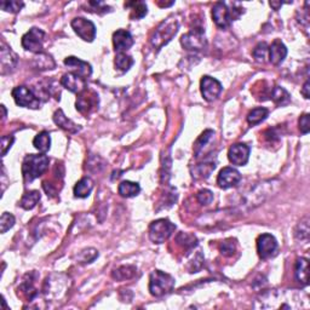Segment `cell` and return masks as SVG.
I'll list each match as a JSON object with an SVG mask.
<instances>
[{"instance_id":"1","label":"cell","mask_w":310,"mask_h":310,"mask_svg":"<svg viewBox=\"0 0 310 310\" xmlns=\"http://www.w3.org/2000/svg\"><path fill=\"white\" fill-rule=\"evenodd\" d=\"M280 181L273 180V181H265V182L258 183L248 191L241 199V208H246L249 211L251 208H254L259 206L262 202H264L269 196L273 195L279 189Z\"/></svg>"},{"instance_id":"2","label":"cell","mask_w":310,"mask_h":310,"mask_svg":"<svg viewBox=\"0 0 310 310\" xmlns=\"http://www.w3.org/2000/svg\"><path fill=\"white\" fill-rule=\"evenodd\" d=\"M49 158L45 154H31L24 158L22 163V175L26 182H33L40 177L49 167Z\"/></svg>"},{"instance_id":"3","label":"cell","mask_w":310,"mask_h":310,"mask_svg":"<svg viewBox=\"0 0 310 310\" xmlns=\"http://www.w3.org/2000/svg\"><path fill=\"white\" fill-rule=\"evenodd\" d=\"M178 21L176 18L169 17L165 21L161 22L159 24L158 28L155 29L154 34H153L152 39V45L154 46L156 50H160L164 45H166L167 43L171 42L172 38L177 34L178 32Z\"/></svg>"},{"instance_id":"4","label":"cell","mask_w":310,"mask_h":310,"mask_svg":"<svg viewBox=\"0 0 310 310\" xmlns=\"http://www.w3.org/2000/svg\"><path fill=\"white\" fill-rule=\"evenodd\" d=\"M175 287V279L161 270L152 271L149 276V291L154 297H163Z\"/></svg>"},{"instance_id":"5","label":"cell","mask_w":310,"mask_h":310,"mask_svg":"<svg viewBox=\"0 0 310 310\" xmlns=\"http://www.w3.org/2000/svg\"><path fill=\"white\" fill-rule=\"evenodd\" d=\"M243 12L244 9L229 10L226 2L218 1L212 7V18L219 28L226 29L230 24V22L239 18V16Z\"/></svg>"},{"instance_id":"6","label":"cell","mask_w":310,"mask_h":310,"mask_svg":"<svg viewBox=\"0 0 310 310\" xmlns=\"http://www.w3.org/2000/svg\"><path fill=\"white\" fill-rule=\"evenodd\" d=\"M176 230V226L169 219L160 218L152 222L149 226V239L154 244H163Z\"/></svg>"},{"instance_id":"7","label":"cell","mask_w":310,"mask_h":310,"mask_svg":"<svg viewBox=\"0 0 310 310\" xmlns=\"http://www.w3.org/2000/svg\"><path fill=\"white\" fill-rule=\"evenodd\" d=\"M181 44L189 51H201L206 49L207 40L205 37V31L202 28H194L190 32L182 35Z\"/></svg>"},{"instance_id":"8","label":"cell","mask_w":310,"mask_h":310,"mask_svg":"<svg viewBox=\"0 0 310 310\" xmlns=\"http://www.w3.org/2000/svg\"><path fill=\"white\" fill-rule=\"evenodd\" d=\"M44 39H45V32L37 27H33L22 37V46L27 51L42 54Z\"/></svg>"},{"instance_id":"9","label":"cell","mask_w":310,"mask_h":310,"mask_svg":"<svg viewBox=\"0 0 310 310\" xmlns=\"http://www.w3.org/2000/svg\"><path fill=\"white\" fill-rule=\"evenodd\" d=\"M12 97L17 106L24 108L38 109L40 107V100L29 87L17 86L12 90Z\"/></svg>"},{"instance_id":"10","label":"cell","mask_w":310,"mask_h":310,"mask_svg":"<svg viewBox=\"0 0 310 310\" xmlns=\"http://www.w3.org/2000/svg\"><path fill=\"white\" fill-rule=\"evenodd\" d=\"M257 251L262 259H268L275 256L278 251V241L271 234H262L257 239Z\"/></svg>"},{"instance_id":"11","label":"cell","mask_w":310,"mask_h":310,"mask_svg":"<svg viewBox=\"0 0 310 310\" xmlns=\"http://www.w3.org/2000/svg\"><path fill=\"white\" fill-rule=\"evenodd\" d=\"M72 28L74 32L84 40V42H93L96 37V27L91 21L83 17H75L72 21Z\"/></svg>"},{"instance_id":"12","label":"cell","mask_w":310,"mask_h":310,"mask_svg":"<svg viewBox=\"0 0 310 310\" xmlns=\"http://www.w3.org/2000/svg\"><path fill=\"white\" fill-rule=\"evenodd\" d=\"M200 87H201V95L207 102H212L216 98L221 95L222 90V84L219 83L217 79L211 78L208 75L202 76L201 81H200Z\"/></svg>"},{"instance_id":"13","label":"cell","mask_w":310,"mask_h":310,"mask_svg":"<svg viewBox=\"0 0 310 310\" xmlns=\"http://www.w3.org/2000/svg\"><path fill=\"white\" fill-rule=\"evenodd\" d=\"M18 62L17 55L15 54L11 48L6 45L4 42L1 43V49H0V64H1V74H9L13 72Z\"/></svg>"},{"instance_id":"14","label":"cell","mask_w":310,"mask_h":310,"mask_svg":"<svg viewBox=\"0 0 310 310\" xmlns=\"http://www.w3.org/2000/svg\"><path fill=\"white\" fill-rule=\"evenodd\" d=\"M98 108V96L95 92H81L76 100V111L81 114H90L92 111Z\"/></svg>"},{"instance_id":"15","label":"cell","mask_w":310,"mask_h":310,"mask_svg":"<svg viewBox=\"0 0 310 310\" xmlns=\"http://www.w3.org/2000/svg\"><path fill=\"white\" fill-rule=\"evenodd\" d=\"M228 158H229L230 163L234 164V165H246L249 158V147L244 143L233 144L229 148V152H228Z\"/></svg>"},{"instance_id":"16","label":"cell","mask_w":310,"mask_h":310,"mask_svg":"<svg viewBox=\"0 0 310 310\" xmlns=\"http://www.w3.org/2000/svg\"><path fill=\"white\" fill-rule=\"evenodd\" d=\"M241 181V175L233 167H224L221 170L217 177V185L223 189H229L238 186Z\"/></svg>"},{"instance_id":"17","label":"cell","mask_w":310,"mask_h":310,"mask_svg":"<svg viewBox=\"0 0 310 310\" xmlns=\"http://www.w3.org/2000/svg\"><path fill=\"white\" fill-rule=\"evenodd\" d=\"M61 84L63 87L73 93H81L86 90V79L74 73H67L62 76Z\"/></svg>"},{"instance_id":"18","label":"cell","mask_w":310,"mask_h":310,"mask_svg":"<svg viewBox=\"0 0 310 310\" xmlns=\"http://www.w3.org/2000/svg\"><path fill=\"white\" fill-rule=\"evenodd\" d=\"M64 64L73 70L72 73L76 74V75L81 76V78L84 79L89 78L92 74V68L89 63L81 61V60L76 59V57L74 56L67 57V59L64 60Z\"/></svg>"},{"instance_id":"19","label":"cell","mask_w":310,"mask_h":310,"mask_svg":"<svg viewBox=\"0 0 310 310\" xmlns=\"http://www.w3.org/2000/svg\"><path fill=\"white\" fill-rule=\"evenodd\" d=\"M113 45L118 54L128 50L133 45L132 35L125 29H118L113 34Z\"/></svg>"},{"instance_id":"20","label":"cell","mask_w":310,"mask_h":310,"mask_svg":"<svg viewBox=\"0 0 310 310\" xmlns=\"http://www.w3.org/2000/svg\"><path fill=\"white\" fill-rule=\"evenodd\" d=\"M269 51V61L273 63L274 65H279L284 62V60L287 56V49L284 45L281 40L276 39L268 48Z\"/></svg>"},{"instance_id":"21","label":"cell","mask_w":310,"mask_h":310,"mask_svg":"<svg viewBox=\"0 0 310 310\" xmlns=\"http://www.w3.org/2000/svg\"><path fill=\"white\" fill-rule=\"evenodd\" d=\"M54 122H55V124L59 125L60 127L62 128V130L67 131V132H69V133L79 132V131H80V128H81L79 125L74 124L72 120L68 119V118L65 117L64 113H63L61 109H59V111L55 112Z\"/></svg>"},{"instance_id":"22","label":"cell","mask_w":310,"mask_h":310,"mask_svg":"<svg viewBox=\"0 0 310 310\" xmlns=\"http://www.w3.org/2000/svg\"><path fill=\"white\" fill-rule=\"evenodd\" d=\"M295 276L297 279V281L300 282L303 286H307L309 284V262L307 258H301L297 259L296 262V268H295Z\"/></svg>"},{"instance_id":"23","label":"cell","mask_w":310,"mask_h":310,"mask_svg":"<svg viewBox=\"0 0 310 310\" xmlns=\"http://www.w3.org/2000/svg\"><path fill=\"white\" fill-rule=\"evenodd\" d=\"M93 189V182L91 181V178L89 177H84L76 183L75 186H74V195L76 197H80V199H85L90 195V193Z\"/></svg>"},{"instance_id":"24","label":"cell","mask_w":310,"mask_h":310,"mask_svg":"<svg viewBox=\"0 0 310 310\" xmlns=\"http://www.w3.org/2000/svg\"><path fill=\"white\" fill-rule=\"evenodd\" d=\"M118 191L123 197H132L138 195L139 191H141V186L136 182L124 181L118 186Z\"/></svg>"},{"instance_id":"25","label":"cell","mask_w":310,"mask_h":310,"mask_svg":"<svg viewBox=\"0 0 310 310\" xmlns=\"http://www.w3.org/2000/svg\"><path fill=\"white\" fill-rule=\"evenodd\" d=\"M215 169V163L199 164V165L194 166V169H191V174H193V177L195 180H206L207 177H210V175L212 174V171Z\"/></svg>"},{"instance_id":"26","label":"cell","mask_w":310,"mask_h":310,"mask_svg":"<svg viewBox=\"0 0 310 310\" xmlns=\"http://www.w3.org/2000/svg\"><path fill=\"white\" fill-rule=\"evenodd\" d=\"M33 65L39 70H48L54 69L56 63H55L54 59H52L50 55L42 52V54H38V56L34 57Z\"/></svg>"},{"instance_id":"27","label":"cell","mask_w":310,"mask_h":310,"mask_svg":"<svg viewBox=\"0 0 310 310\" xmlns=\"http://www.w3.org/2000/svg\"><path fill=\"white\" fill-rule=\"evenodd\" d=\"M125 7L131 10V18L133 20H139V18H143L145 15L148 13V7L143 1H130L125 2Z\"/></svg>"},{"instance_id":"28","label":"cell","mask_w":310,"mask_h":310,"mask_svg":"<svg viewBox=\"0 0 310 310\" xmlns=\"http://www.w3.org/2000/svg\"><path fill=\"white\" fill-rule=\"evenodd\" d=\"M33 145L37 148L39 152L46 153L51 147V137L50 133L48 131H42L40 133H38L35 136V138L33 139Z\"/></svg>"},{"instance_id":"29","label":"cell","mask_w":310,"mask_h":310,"mask_svg":"<svg viewBox=\"0 0 310 310\" xmlns=\"http://www.w3.org/2000/svg\"><path fill=\"white\" fill-rule=\"evenodd\" d=\"M271 100L274 101V103L278 104V106L284 107L291 102V96L284 87L275 86L271 90Z\"/></svg>"},{"instance_id":"30","label":"cell","mask_w":310,"mask_h":310,"mask_svg":"<svg viewBox=\"0 0 310 310\" xmlns=\"http://www.w3.org/2000/svg\"><path fill=\"white\" fill-rule=\"evenodd\" d=\"M40 200V193L38 190H31L27 191L23 196H22L20 201V206L24 210H32L37 206V204Z\"/></svg>"},{"instance_id":"31","label":"cell","mask_w":310,"mask_h":310,"mask_svg":"<svg viewBox=\"0 0 310 310\" xmlns=\"http://www.w3.org/2000/svg\"><path fill=\"white\" fill-rule=\"evenodd\" d=\"M269 111L264 107H259V108H254L249 112L248 115V123L249 125H257L259 123L264 122L268 118Z\"/></svg>"},{"instance_id":"32","label":"cell","mask_w":310,"mask_h":310,"mask_svg":"<svg viewBox=\"0 0 310 310\" xmlns=\"http://www.w3.org/2000/svg\"><path fill=\"white\" fill-rule=\"evenodd\" d=\"M137 273V268L133 267V265H123V267L115 269L112 274V276L115 280H119V281H123V280H128L132 279Z\"/></svg>"},{"instance_id":"33","label":"cell","mask_w":310,"mask_h":310,"mask_svg":"<svg viewBox=\"0 0 310 310\" xmlns=\"http://www.w3.org/2000/svg\"><path fill=\"white\" fill-rule=\"evenodd\" d=\"M215 134L212 130H206L201 133V136L196 139L195 144H194V154H195L196 158H199L201 152L204 150V148L206 147L208 142L211 141L212 136Z\"/></svg>"},{"instance_id":"34","label":"cell","mask_w":310,"mask_h":310,"mask_svg":"<svg viewBox=\"0 0 310 310\" xmlns=\"http://www.w3.org/2000/svg\"><path fill=\"white\" fill-rule=\"evenodd\" d=\"M132 64H133L132 57L124 54V52L117 54V56H115V67H117L118 69L122 70V72H127V70L132 67Z\"/></svg>"},{"instance_id":"35","label":"cell","mask_w":310,"mask_h":310,"mask_svg":"<svg viewBox=\"0 0 310 310\" xmlns=\"http://www.w3.org/2000/svg\"><path fill=\"white\" fill-rule=\"evenodd\" d=\"M176 241L186 249H190L197 245V239L194 235L188 234V233H180L177 235Z\"/></svg>"},{"instance_id":"36","label":"cell","mask_w":310,"mask_h":310,"mask_svg":"<svg viewBox=\"0 0 310 310\" xmlns=\"http://www.w3.org/2000/svg\"><path fill=\"white\" fill-rule=\"evenodd\" d=\"M309 233H310V228H309V219L304 218L303 221L300 222L297 228H296L295 232V237L301 241H306L309 239Z\"/></svg>"},{"instance_id":"37","label":"cell","mask_w":310,"mask_h":310,"mask_svg":"<svg viewBox=\"0 0 310 310\" xmlns=\"http://www.w3.org/2000/svg\"><path fill=\"white\" fill-rule=\"evenodd\" d=\"M219 249H221V253L224 257H232L235 253V251H237V243L233 239H227V240H224L221 244Z\"/></svg>"},{"instance_id":"38","label":"cell","mask_w":310,"mask_h":310,"mask_svg":"<svg viewBox=\"0 0 310 310\" xmlns=\"http://www.w3.org/2000/svg\"><path fill=\"white\" fill-rule=\"evenodd\" d=\"M13 226H15V217L9 212L2 213L1 219H0V232H1V234H5Z\"/></svg>"},{"instance_id":"39","label":"cell","mask_w":310,"mask_h":310,"mask_svg":"<svg viewBox=\"0 0 310 310\" xmlns=\"http://www.w3.org/2000/svg\"><path fill=\"white\" fill-rule=\"evenodd\" d=\"M268 54V45L265 43H259L256 48L253 49L252 51V55H253L254 60L257 62H264L265 61V57H267Z\"/></svg>"},{"instance_id":"40","label":"cell","mask_w":310,"mask_h":310,"mask_svg":"<svg viewBox=\"0 0 310 310\" xmlns=\"http://www.w3.org/2000/svg\"><path fill=\"white\" fill-rule=\"evenodd\" d=\"M0 6H1V9L4 11L16 13L24 6V2L16 1V0H10V1H1L0 2Z\"/></svg>"},{"instance_id":"41","label":"cell","mask_w":310,"mask_h":310,"mask_svg":"<svg viewBox=\"0 0 310 310\" xmlns=\"http://www.w3.org/2000/svg\"><path fill=\"white\" fill-rule=\"evenodd\" d=\"M98 257V252L96 251L95 248H87V249H84V251H81L80 256H79V260H80L81 263H84V264H86V263H91L95 260L96 258Z\"/></svg>"},{"instance_id":"42","label":"cell","mask_w":310,"mask_h":310,"mask_svg":"<svg viewBox=\"0 0 310 310\" xmlns=\"http://www.w3.org/2000/svg\"><path fill=\"white\" fill-rule=\"evenodd\" d=\"M196 199L201 205H208L212 202L213 193L211 190H208V189H201L200 191H197Z\"/></svg>"},{"instance_id":"43","label":"cell","mask_w":310,"mask_h":310,"mask_svg":"<svg viewBox=\"0 0 310 310\" xmlns=\"http://www.w3.org/2000/svg\"><path fill=\"white\" fill-rule=\"evenodd\" d=\"M15 138L13 136H2L1 137V155L5 156L6 153L9 152V149L12 147Z\"/></svg>"},{"instance_id":"44","label":"cell","mask_w":310,"mask_h":310,"mask_svg":"<svg viewBox=\"0 0 310 310\" xmlns=\"http://www.w3.org/2000/svg\"><path fill=\"white\" fill-rule=\"evenodd\" d=\"M310 115L309 114H303L302 117L300 118V130L301 132L303 134H307L309 132L310 130Z\"/></svg>"},{"instance_id":"45","label":"cell","mask_w":310,"mask_h":310,"mask_svg":"<svg viewBox=\"0 0 310 310\" xmlns=\"http://www.w3.org/2000/svg\"><path fill=\"white\" fill-rule=\"evenodd\" d=\"M309 91H310V83H309V80H307L306 83H304L303 87H302V90H301V93L304 96V98H307V100H309L310 98V92Z\"/></svg>"},{"instance_id":"46","label":"cell","mask_w":310,"mask_h":310,"mask_svg":"<svg viewBox=\"0 0 310 310\" xmlns=\"http://www.w3.org/2000/svg\"><path fill=\"white\" fill-rule=\"evenodd\" d=\"M282 4H284V2H281V1H279V2L270 1V2H269V5H270L271 7H274V10H279L280 6H282Z\"/></svg>"},{"instance_id":"47","label":"cell","mask_w":310,"mask_h":310,"mask_svg":"<svg viewBox=\"0 0 310 310\" xmlns=\"http://www.w3.org/2000/svg\"><path fill=\"white\" fill-rule=\"evenodd\" d=\"M1 109H2V119H5V117H6V109H5V106H1Z\"/></svg>"}]
</instances>
